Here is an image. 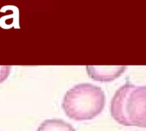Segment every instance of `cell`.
<instances>
[{
  "label": "cell",
  "instance_id": "obj_1",
  "mask_svg": "<svg viewBox=\"0 0 146 131\" xmlns=\"http://www.w3.org/2000/svg\"><path fill=\"white\" fill-rule=\"evenodd\" d=\"M111 115L125 126L146 128V86L125 83L111 101Z\"/></svg>",
  "mask_w": 146,
  "mask_h": 131
},
{
  "label": "cell",
  "instance_id": "obj_2",
  "mask_svg": "<svg viewBox=\"0 0 146 131\" xmlns=\"http://www.w3.org/2000/svg\"><path fill=\"white\" fill-rule=\"evenodd\" d=\"M105 100V93L101 88L90 83H81L66 92L62 108L67 117L73 120H90L102 111Z\"/></svg>",
  "mask_w": 146,
  "mask_h": 131
},
{
  "label": "cell",
  "instance_id": "obj_3",
  "mask_svg": "<svg viewBox=\"0 0 146 131\" xmlns=\"http://www.w3.org/2000/svg\"><path fill=\"white\" fill-rule=\"evenodd\" d=\"M125 69V66H87V72L93 80L107 82L118 78Z\"/></svg>",
  "mask_w": 146,
  "mask_h": 131
},
{
  "label": "cell",
  "instance_id": "obj_4",
  "mask_svg": "<svg viewBox=\"0 0 146 131\" xmlns=\"http://www.w3.org/2000/svg\"><path fill=\"white\" fill-rule=\"evenodd\" d=\"M37 131H76V129L64 120L47 119L40 123Z\"/></svg>",
  "mask_w": 146,
  "mask_h": 131
},
{
  "label": "cell",
  "instance_id": "obj_5",
  "mask_svg": "<svg viewBox=\"0 0 146 131\" xmlns=\"http://www.w3.org/2000/svg\"><path fill=\"white\" fill-rule=\"evenodd\" d=\"M11 72V66H0V83L5 82Z\"/></svg>",
  "mask_w": 146,
  "mask_h": 131
}]
</instances>
